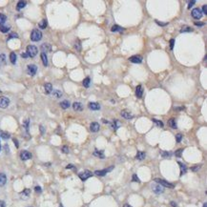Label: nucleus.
<instances>
[{
    "mask_svg": "<svg viewBox=\"0 0 207 207\" xmlns=\"http://www.w3.org/2000/svg\"><path fill=\"white\" fill-rule=\"evenodd\" d=\"M41 38H42V33H41V31H39L38 29L33 30L32 34H31V39H32V41H39Z\"/></svg>",
    "mask_w": 207,
    "mask_h": 207,
    "instance_id": "1",
    "label": "nucleus"
},
{
    "mask_svg": "<svg viewBox=\"0 0 207 207\" xmlns=\"http://www.w3.org/2000/svg\"><path fill=\"white\" fill-rule=\"evenodd\" d=\"M155 182H157L158 184L161 185L162 187H167V188H171V189H173L175 187L174 184L170 183V182H166V180H164L162 179H155Z\"/></svg>",
    "mask_w": 207,
    "mask_h": 207,
    "instance_id": "2",
    "label": "nucleus"
},
{
    "mask_svg": "<svg viewBox=\"0 0 207 207\" xmlns=\"http://www.w3.org/2000/svg\"><path fill=\"white\" fill-rule=\"evenodd\" d=\"M37 48L35 47V46L34 45H29L27 47V54L28 56H30V58H34L35 55H37Z\"/></svg>",
    "mask_w": 207,
    "mask_h": 207,
    "instance_id": "3",
    "label": "nucleus"
},
{
    "mask_svg": "<svg viewBox=\"0 0 207 207\" xmlns=\"http://www.w3.org/2000/svg\"><path fill=\"white\" fill-rule=\"evenodd\" d=\"M92 176H93L92 172H90V171H88V170H85V171H83V172H81V173L78 174V177H79V179L82 180V182H85L86 179L91 178Z\"/></svg>",
    "mask_w": 207,
    "mask_h": 207,
    "instance_id": "4",
    "label": "nucleus"
},
{
    "mask_svg": "<svg viewBox=\"0 0 207 207\" xmlns=\"http://www.w3.org/2000/svg\"><path fill=\"white\" fill-rule=\"evenodd\" d=\"M191 14L195 19H200L203 17V13H201V10L200 8H196L194 9L192 12H191Z\"/></svg>",
    "mask_w": 207,
    "mask_h": 207,
    "instance_id": "5",
    "label": "nucleus"
},
{
    "mask_svg": "<svg viewBox=\"0 0 207 207\" xmlns=\"http://www.w3.org/2000/svg\"><path fill=\"white\" fill-rule=\"evenodd\" d=\"M10 104V99L6 96H1L0 97V108H2V109H5V108H7Z\"/></svg>",
    "mask_w": 207,
    "mask_h": 207,
    "instance_id": "6",
    "label": "nucleus"
},
{
    "mask_svg": "<svg viewBox=\"0 0 207 207\" xmlns=\"http://www.w3.org/2000/svg\"><path fill=\"white\" fill-rule=\"evenodd\" d=\"M152 190L154 191L155 193L156 194H162L164 192V188L162 187L161 185H159V184H152Z\"/></svg>",
    "mask_w": 207,
    "mask_h": 207,
    "instance_id": "7",
    "label": "nucleus"
},
{
    "mask_svg": "<svg viewBox=\"0 0 207 207\" xmlns=\"http://www.w3.org/2000/svg\"><path fill=\"white\" fill-rule=\"evenodd\" d=\"M114 169V166H111L109 167L108 169H103V170H96L95 172V175L96 176H100V177H103V176H105L108 172H110V171H112Z\"/></svg>",
    "mask_w": 207,
    "mask_h": 207,
    "instance_id": "8",
    "label": "nucleus"
},
{
    "mask_svg": "<svg viewBox=\"0 0 207 207\" xmlns=\"http://www.w3.org/2000/svg\"><path fill=\"white\" fill-rule=\"evenodd\" d=\"M37 67L35 66L34 64H30L28 65V73L30 75H34L37 74Z\"/></svg>",
    "mask_w": 207,
    "mask_h": 207,
    "instance_id": "9",
    "label": "nucleus"
},
{
    "mask_svg": "<svg viewBox=\"0 0 207 207\" xmlns=\"http://www.w3.org/2000/svg\"><path fill=\"white\" fill-rule=\"evenodd\" d=\"M129 60H130L132 63H141V62H142V56L139 55H133V56H131L130 58H129Z\"/></svg>",
    "mask_w": 207,
    "mask_h": 207,
    "instance_id": "10",
    "label": "nucleus"
},
{
    "mask_svg": "<svg viewBox=\"0 0 207 207\" xmlns=\"http://www.w3.org/2000/svg\"><path fill=\"white\" fill-rule=\"evenodd\" d=\"M32 157H33L32 154L28 151H22L20 153V158H21L22 160H28L30 158H32Z\"/></svg>",
    "mask_w": 207,
    "mask_h": 207,
    "instance_id": "11",
    "label": "nucleus"
},
{
    "mask_svg": "<svg viewBox=\"0 0 207 207\" xmlns=\"http://www.w3.org/2000/svg\"><path fill=\"white\" fill-rule=\"evenodd\" d=\"M120 115H121V117H122L123 118H125V120H132V118L134 117V116L132 115V114H131L130 112L126 111V110L121 111Z\"/></svg>",
    "mask_w": 207,
    "mask_h": 207,
    "instance_id": "12",
    "label": "nucleus"
},
{
    "mask_svg": "<svg viewBox=\"0 0 207 207\" xmlns=\"http://www.w3.org/2000/svg\"><path fill=\"white\" fill-rule=\"evenodd\" d=\"M89 108L91 110H94V111H97L100 109V104L97 102H90L89 103Z\"/></svg>",
    "mask_w": 207,
    "mask_h": 207,
    "instance_id": "13",
    "label": "nucleus"
},
{
    "mask_svg": "<svg viewBox=\"0 0 207 207\" xmlns=\"http://www.w3.org/2000/svg\"><path fill=\"white\" fill-rule=\"evenodd\" d=\"M90 130L94 133H96L99 131V124L97 122H92L90 125Z\"/></svg>",
    "mask_w": 207,
    "mask_h": 207,
    "instance_id": "14",
    "label": "nucleus"
},
{
    "mask_svg": "<svg viewBox=\"0 0 207 207\" xmlns=\"http://www.w3.org/2000/svg\"><path fill=\"white\" fill-rule=\"evenodd\" d=\"M143 95V89H142V86L141 85H138L136 88V96L138 98H141Z\"/></svg>",
    "mask_w": 207,
    "mask_h": 207,
    "instance_id": "15",
    "label": "nucleus"
},
{
    "mask_svg": "<svg viewBox=\"0 0 207 207\" xmlns=\"http://www.w3.org/2000/svg\"><path fill=\"white\" fill-rule=\"evenodd\" d=\"M7 182V177L6 175L3 174V173H0V187L1 186H4Z\"/></svg>",
    "mask_w": 207,
    "mask_h": 207,
    "instance_id": "16",
    "label": "nucleus"
},
{
    "mask_svg": "<svg viewBox=\"0 0 207 207\" xmlns=\"http://www.w3.org/2000/svg\"><path fill=\"white\" fill-rule=\"evenodd\" d=\"M179 165V168H180V176H183L184 174H186L187 172V167H186V165L182 163V162H178Z\"/></svg>",
    "mask_w": 207,
    "mask_h": 207,
    "instance_id": "17",
    "label": "nucleus"
},
{
    "mask_svg": "<svg viewBox=\"0 0 207 207\" xmlns=\"http://www.w3.org/2000/svg\"><path fill=\"white\" fill-rule=\"evenodd\" d=\"M41 51L43 52H51L52 51V46L49 43H44L41 45Z\"/></svg>",
    "mask_w": 207,
    "mask_h": 207,
    "instance_id": "18",
    "label": "nucleus"
},
{
    "mask_svg": "<svg viewBox=\"0 0 207 207\" xmlns=\"http://www.w3.org/2000/svg\"><path fill=\"white\" fill-rule=\"evenodd\" d=\"M44 88H45V93H46V94H51L52 91H53V86H52L51 83H46L44 85Z\"/></svg>",
    "mask_w": 207,
    "mask_h": 207,
    "instance_id": "19",
    "label": "nucleus"
},
{
    "mask_svg": "<svg viewBox=\"0 0 207 207\" xmlns=\"http://www.w3.org/2000/svg\"><path fill=\"white\" fill-rule=\"evenodd\" d=\"M146 158V154L144 153V152H138L137 153V156H136V158L138 159V160H143L144 158Z\"/></svg>",
    "mask_w": 207,
    "mask_h": 207,
    "instance_id": "20",
    "label": "nucleus"
},
{
    "mask_svg": "<svg viewBox=\"0 0 207 207\" xmlns=\"http://www.w3.org/2000/svg\"><path fill=\"white\" fill-rule=\"evenodd\" d=\"M30 194H31V191L29 189H25L23 192L21 193V198L24 199V200H27L30 197Z\"/></svg>",
    "mask_w": 207,
    "mask_h": 207,
    "instance_id": "21",
    "label": "nucleus"
},
{
    "mask_svg": "<svg viewBox=\"0 0 207 207\" xmlns=\"http://www.w3.org/2000/svg\"><path fill=\"white\" fill-rule=\"evenodd\" d=\"M73 108L75 111H82V104L80 102H75L73 104Z\"/></svg>",
    "mask_w": 207,
    "mask_h": 207,
    "instance_id": "22",
    "label": "nucleus"
},
{
    "mask_svg": "<svg viewBox=\"0 0 207 207\" xmlns=\"http://www.w3.org/2000/svg\"><path fill=\"white\" fill-rule=\"evenodd\" d=\"M40 56H41V59H42L43 65H44L45 67H47V66H48V58H47V55H46L45 53H42Z\"/></svg>",
    "mask_w": 207,
    "mask_h": 207,
    "instance_id": "23",
    "label": "nucleus"
},
{
    "mask_svg": "<svg viewBox=\"0 0 207 207\" xmlns=\"http://www.w3.org/2000/svg\"><path fill=\"white\" fill-rule=\"evenodd\" d=\"M38 26H39V28L42 29V30L47 28V26H48V21H47V19H43L42 21L38 23Z\"/></svg>",
    "mask_w": 207,
    "mask_h": 207,
    "instance_id": "24",
    "label": "nucleus"
},
{
    "mask_svg": "<svg viewBox=\"0 0 207 207\" xmlns=\"http://www.w3.org/2000/svg\"><path fill=\"white\" fill-rule=\"evenodd\" d=\"M94 156L99 158H104L105 156H104V153H103V151H98V150H96V151L94 152Z\"/></svg>",
    "mask_w": 207,
    "mask_h": 207,
    "instance_id": "25",
    "label": "nucleus"
},
{
    "mask_svg": "<svg viewBox=\"0 0 207 207\" xmlns=\"http://www.w3.org/2000/svg\"><path fill=\"white\" fill-rule=\"evenodd\" d=\"M193 32V29L189 27V26H183V27L180 29V33H190Z\"/></svg>",
    "mask_w": 207,
    "mask_h": 207,
    "instance_id": "26",
    "label": "nucleus"
},
{
    "mask_svg": "<svg viewBox=\"0 0 207 207\" xmlns=\"http://www.w3.org/2000/svg\"><path fill=\"white\" fill-rule=\"evenodd\" d=\"M111 31L113 33H116V32H122L123 29L120 27V26H118V25H114L113 27L111 28Z\"/></svg>",
    "mask_w": 207,
    "mask_h": 207,
    "instance_id": "27",
    "label": "nucleus"
},
{
    "mask_svg": "<svg viewBox=\"0 0 207 207\" xmlns=\"http://www.w3.org/2000/svg\"><path fill=\"white\" fill-rule=\"evenodd\" d=\"M70 102L68 100H64V101H62L60 103V107L62 108V109H68V108L70 107Z\"/></svg>",
    "mask_w": 207,
    "mask_h": 207,
    "instance_id": "28",
    "label": "nucleus"
},
{
    "mask_svg": "<svg viewBox=\"0 0 207 207\" xmlns=\"http://www.w3.org/2000/svg\"><path fill=\"white\" fill-rule=\"evenodd\" d=\"M168 123H169V125L171 126V128H173V129H177V128H178L177 122H176L175 118H171V120L168 121Z\"/></svg>",
    "mask_w": 207,
    "mask_h": 207,
    "instance_id": "29",
    "label": "nucleus"
},
{
    "mask_svg": "<svg viewBox=\"0 0 207 207\" xmlns=\"http://www.w3.org/2000/svg\"><path fill=\"white\" fill-rule=\"evenodd\" d=\"M10 60H11L12 64H15L16 63V55L14 53H11L10 54Z\"/></svg>",
    "mask_w": 207,
    "mask_h": 207,
    "instance_id": "30",
    "label": "nucleus"
},
{
    "mask_svg": "<svg viewBox=\"0 0 207 207\" xmlns=\"http://www.w3.org/2000/svg\"><path fill=\"white\" fill-rule=\"evenodd\" d=\"M26 5H27V2L26 1H19V2H17L16 8H17V10H21V9L26 7Z\"/></svg>",
    "mask_w": 207,
    "mask_h": 207,
    "instance_id": "31",
    "label": "nucleus"
},
{
    "mask_svg": "<svg viewBox=\"0 0 207 207\" xmlns=\"http://www.w3.org/2000/svg\"><path fill=\"white\" fill-rule=\"evenodd\" d=\"M112 127H113V130L117 131V129L120 127V123L118 122L117 120H114V122H113V125H112Z\"/></svg>",
    "mask_w": 207,
    "mask_h": 207,
    "instance_id": "32",
    "label": "nucleus"
},
{
    "mask_svg": "<svg viewBox=\"0 0 207 207\" xmlns=\"http://www.w3.org/2000/svg\"><path fill=\"white\" fill-rule=\"evenodd\" d=\"M52 94H53V96L56 98H59L62 96V93L58 90H54V91H52Z\"/></svg>",
    "mask_w": 207,
    "mask_h": 207,
    "instance_id": "33",
    "label": "nucleus"
},
{
    "mask_svg": "<svg viewBox=\"0 0 207 207\" xmlns=\"http://www.w3.org/2000/svg\"><path fill=\"white\" fill-rule=\"evenodd\" d=\"M7 21V16L3 13H0V26H2L5 22Z\"/></svg>",
    "mask_w": 207,
    "mask_h": 207,
    "instance_id": "34",
    "label": "nucleus"
},
{
    "mask_svg": "<svg viewBox=\"0 0 207 207\" xmlns=\"http://www.w3.org/2000/svg\"><path fill=\"white\" fill-rule=\"evenodd\" d=\"M75 48L76 49V51H78V52H80L81 51V43H80V41L77 39L76 41H75Z\"/></svg>",
    "mask_w": 207,
    "mask_h": 207,
    "instance_id": "35",
    "label": "nucleus"
},
{
    "mask_svg": "<svg viewBox=\"0 0 207 207\" xmlns=\"http://www.w3.org/2000/svg\"><path fill=\"white\" fill-rule=\"evenodd\" d=\"M90 82H91V79H90V77H86V78L83 80V86L88 88L90 86Z\"/></svg>",
    "mask_w": 207,
    "mask_h": 207,
    "instance_id": "36",
    "label": "nucleus"
},
{
    "mask_svg": "<svg viewBox=\"0 0 207 207\" xmlns=\"http://www.w3.org/2000/svg\"><path fill=\"white\" fill-rule=\"evenodd\" d=\"M0 137H1L2 138H4V139H8V138H10V134L9 133H6V132H1L0 133Z\"/></svg>",
    "mask_w": 207,
    "mask_h": 207,
    "instance_id": "37",
    "label": "nucleus"
},
{
    "mask_svg": "<svg viewBox=\"0 0 207 207\" xmlns=\"http://www.w3.org/2000/svg\"><path fill=\"white\" fill-rule=\"evenodd\" d=\"M10 31V28L8 26H0V32L1 33H8Z\"/></svg>",
    "mask_w": 207,
    "mask_h": 207,
    "instance_id": "38",
    "label": "nucleus"
},
{
    "mask_svg": "<svg viewBox=\"0 0 207 207\" xmlns=\"http://www.w3.org/2000/svg\"><path fill=\"white\" fill-rule=\"evenodd\" d=\"M152 121L156 123V124H157V125H158V127H160V128H161V127H163V122H162V121L158 120H156V118H153V120H152Z\"/></svg>",
    "mask_w": 207,
    "mask_h": 207,
    "instance_id": "39",
    "label": "nucleus"
},
{
    "mask_svg": "<svg viewBox=\"0 0 207 207\" xmlns=\"http://www.w3.org/2000/svg\"><path fill=\"white\" fill-rule=\"evenodd\" d=\"M182 152H183V149H179V150H177V151H176V153H175L176 157L180 158V157H182Z\"/></svg>",
    "mask_w": 207,
    "mask_h": 207,
    "instance_id": "40",
    "label": "nucleus"
},
{
    "mask_svg": "<svg viewBox=\"0 0 207 207\" xmlns=\"http://www.w3.org/2000/svg\"><path fill=\"white\" fill-rule=\"evenodd\" d=\"M132 180L135 182H140V180H139V179L138 178V176L136 174H134L133 175V177H132Z\"/></svg>",
    "mask_w": 207,
    "mask_h": 207,
    "instance_id": "41",
    "label": "nucleus"
},
{
    "mask_svg": "<svg viewBox=\"0 0 207 207\" xmlns=\"http://www.w3.org/2000/svg\"><path fill=\"white\" fill-rule=\"evenodd\" d=\"M182 134H178L177 136H176V139H177V142H180V141H182Z\"/></svg>",
    "mask_w": 207,
    "mask_h": 207,
    "instance_id": "42",
    "label": "nucleus"
},
{
    "mask_svg": "<svg viewBox=\"0 0 207 207\" xmlns=\"http://www.w3.org/2000/svg\"><path fill=\"white\" fill-rule=\"evenodd\" d=\"M62 152L65 153V154H68L69 153V148L67 146H63V147H62Z\"/></svg>",
    "mask_w": 207,
    "mask_h": 207,
    "instance_id": "43",
    "label": "nucleus"
},
{
    "mask_svg": "<svg viewBox=\"0 0 207 207\" xmlns=\"http://www.w3.org/2000/svg\"><path fill=\"white\" fill-rule=\"evenodd\" d=\"M161 156H162L163 158H168V157H170V156H171V153H168V152H162Z\"/></svg>",
    "mask_w": 207,
    "mask_h": 207,
    "instance_id": "44",
    "label": "nucleus"
},
{
    "mask_svg": "<svg viewBox=\"0 0 207 207\" xmlns=\"http://www.w3.org/2000/svg\"><path fill=\"white\" fill-rule=\"evenodd\" d=\"M5 58H6V55H0V64H2L5 61Z\"/></svg>",
    "mask_w": 207,
    "mask_h": 207,
    "instance_id": "45",
    "label": "nucleus"
},
{
    "mask_svg": "<svg viewBox=\"0 0 207 207\" xmlns=\"http://www.w3.org/2000/svg\"><path fill=\"white\" fill-rule=\"evenodd\" d=\"M203 13H204V14H207V6L206 5H203V12H201Z\"/></svg>",
    "mask_w": 207,
    "mask_h": 207,
    "instance_id": "46",
    "label": "nucleus"
},
{
    "mask_svg": "<svg viewBox=\"0 0 207 207\" xmlns=\"http://www.w3.org/2000/svg\"><path fill=\"white\" fill-rule=\"evenodd\" d=\"M174 43H175V40L174 39H171L170 40V49L171 50H173V48H174Z\"/></svg>",
    "mask_w": 207,
    "mask_h": 207,
    "instance_id": "47",
    "label": "nucleus"
},
{
    "mask_svg": "<svg viewBox=\"0 0 207 207\" xmlns=\"http://www.w3.org/2000/svg\"><path fill=\"white\" fill-rule=\"evenodd\" d=\"M17 38L18 37V35H17V34H12L11 35H10L9 37V39H11V38Z\"/></svg>",
    "mask_w": 207,
    "mask_h": 207,
    "instance_id": "48",
    "label": "nucleus"
},
{
    "mask_svg": "<svg viewBox=\"0 0 207 207\" xmlns=\"http://www.w3.org/2000/svg\"><path fill=\"white\" fill-rule=\"evenodd\" d=\"M195 3H196L195 0H192V1H190V2H189V4H188V9H190L192 6H194V4H195Z\"/></svg>",
    "mask_w": 207,
    "mask_h": 207,
    "instance_id": "49",
    "label": "nucleus"
},
{
    "mask_svg": "<svg viewBox=\"0 0 207 207\" xmlns=\"http://www.w3.org/2000/svg\"><path fill=\"white\" fill-rule=\"evenodd\" d=\"M200 167H201V165H197V166L192 168V171H195V172H196V171H198Z\"/></svg>",
    "mask_w": 207,
    "mask_h": 207,
    "instance_id": "50",
    "label": "nucleus"
},
{
    "mask_svg": "<svg viewBox=\"0 0 207 207\" xmlns=\"http://www.w3.org/2000/svg\"><path fill=\"white\" fill-rule=\"evenodd\" d=\"M41 187L40 186H37V187H35V192H37V193H41Z\"/></svg>",
    "mask_w": 207,
    "mask_h": 207,
    "instance_id": "51",
    "label": "nucleus"
},
{
    "mask_svg": "<svg viewBox=\"0 0 207 207\" xmlns=\"http://www.w3.org/2000/svg\"><path fill=\"white\" fill-rule=\"evenodd\" d=\"M195 25L199 26V27H203V26L204 25V23H203V22H195Z\"/></svg>",
    "mask_w": 207,
    "mask_h": 207,
    "instance_id": "52",
    "label": "nucleus"
},
{
    "mask_svg": "<svg viewBox=\"0 0 207 207\" xmlns=\"http://www.w3.org/2000/svg\"><path fill=\"white\" fill-rule=\"evenodd\" d=\"M0 207H6V203L3 200H0Z\"/></svg>",
    "mask_w": 207,
    "mask_h": 207,
    "instance_id": "53",
    "label": "nucleus"
},
{
    "mask_svg": "<svg viewBox=\"0 0 207 207\" xmlns=\"http://www.w3.org/2000/svg\"><path fill=\"white\" fill-rule=\"evenodd\" d=\"M21 56H22V58H24L25 59H27V58H29V56H28V55L26 54V53H23V54H21Z\"/></svg>",
    "mask_w": 207,
    "mask_h": 207,
    "instance_id": "54",
    "label": "nucleus"
},
{
    "mask_svg": "<svg viewBox=\"0 0 207 207\" xmlns=\"http://www.w3.org/2000/svg\"><path fill=\"white\" fill-rule=\"evenodd\" d=\"M157 24H158V25H160V26H166L167 25V23H162V22H159V21H158L157 20Z\"/></svg>",
    "mask_w": 207,
    "mask_h": 207,
    "instance_id": "55",
    "label": "nucleus"
},
{
    "mask_svg": "<svg viewBox=\"0 0 207 207\" xmlns=\"http://www.w3.org/2000/svg\"><path fill=\"white\" fill-rule=\"evenodd\" d=\"M72 168H74L73 164H69V165H67V166H66V169H72Z\"/></svg>",
    "mask_w": 207,
    "mask_h": 207,
    "instance_id": "56",
    "label": "nucleus"
},
{
    "mask_svg": "<svg viewBox=\"0 0 207 207\" xmlns=\"http://www.w3.org/2000/svg\"><path fill=\"white\" fill-rule=\"evenodd\" d=\"M13 142H14V144H15V146H16V147L18 148V141H17V139L13 138Z\"/></svg>",
    "mask_w": 207,
    "mask_h": 207,
    "instance_id": "57",
    "label": "nucleus"
},
{
    "mask_svg": "<svg viewBox=\"0 0 207 207\" xmlns=\"http://www.w3.org/2000/svg\"><path fill=\"white\" fill-rule=\"evenodd\" d=\"M171 205H172V207H178L177 203H174V201H171Z\"/></svg>",
    "mask_w": 207,
    "mask_h": 207,
    "instance_id": "58",
    "label": "nucleus"
},
{
    "mask_svg": "<svg viewBox=\"0 0 207 207\" xmlns=\"http://www.w3.org/2000/svg\"><path fill=\"white\" fill-rule=\"evenodd\" d=\"M40 130H41V133H44V128H43V126H40Z\"/></svg>",
    "mask_w": 207,
    "mask_h": 207,
    "instance_id": "59",
    "label": "nucleus"
},
{
    "mask_svg": "<svg viewBox=\"0 0 207 207\" xmlns=\"http://www.w3.org/2000/svg\"><path fill=\"white\" fill-rule=\"evenodd\" d=\"M123 207H132V206H130L129 204H124V206Z\"/></svg>",
    "mask_w": 207,
    "mask_h": 207,
    "instance_id": "60",
    "label": "nucleus"
},
{
    "mask_svg": "<svg viewBox=\"0 0 207 207\" xmlns=\"http://www.w3.org/2000/svg\"><path fill=\"white\" fill-rule=\"evenodd\" d=\"M203 207H207V203H204V204H203Z\"/></svg>",
    "mask_w": 207,
    "mask_h": 207,
    "instance_id": "61",
    "label": "nucleus"
},
{
    "mask_svg": "<svg viewBox=\"0 0 207 207\" xmlns=\"http://www.w3.org/2000/svg\"><path fill=\"white\" fill-rule=\"evenodd\" d=\"M0 151H1V146H0Z\"/></svg>",
    "mask_w": 207,
    "mask_h": 207,
    "instance_id": "62",
    "label": "nucleus"
},
{
    "mask_svg": "<svg viewBox=\"0 0 207 207\" xmlns=\"http://www.w3.org/2000/svg\"><path fill=\"white\" fill-rule=\"evenodd\" d=\"M60 207H63V206H60Z\"/></svg>",
    "mask_w": 207,
    "mask_h": 207,
    "instance_id": "63",
    "label": "nucleus"
},
{
    "mask_svg": "<svg viewBox=\"0 0 207 207\" xmlns=\"http://www.w3.org/2000/svg\"><path fill=\"white\" fill-rule=\"evenodd\" d=\"M0 93H1V91H0Z\"/></svg>",
    "mask_w": 207,
    "mask_h": 207,
    "instance_id": "64",
    "label": "nucleus"
}]
</instances>
